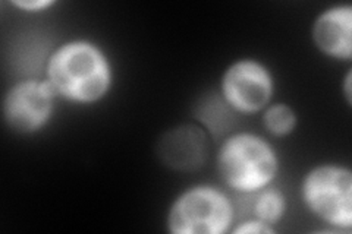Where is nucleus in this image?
Here are the masks:
<instances>
[{
    "label": "nucleus",
    "mask_w": 352,
    "mask_h": 234,
    "mask_svg": "<svg viewBox=\"0 0 352 234\" xmlns=\"http://www.w3.org/2000/svg\"><path fill=\"white\" fill-rule=\"evenodd\" d=\"M346 97H348V102H351V90H349V85H351V75L346 76Z\"/></svg>",
    "instance_id": "ddd939ff"
},
{
    "label": "nucleus",
    "mask_w": 352,
    "mask_h": 234,
    "mask_svg": "<svg viewBox=\"0 0 352 234\" xmlns=\"http://www.w3.org/2000/svg\"><path fill=\"white\" fill-rule=\"evenodd\" d=\"M352 9L349 6L330 9L316 21L313 37L317 47L338 59H351Z\"/></svg>",
    "instance_id": "0eeeda50"
},
{
    "label": "nucleus",
    "mask_w": 352,
    "mask_h": 234,
    "mask_svg": "<svg viewBox=\"0 0 352 234\" xmlns=\"http://www.w3.org/2000/svg\"><path fill=\"white\" fill-rule=\"evenodd\" d=\"M52 103V86L34 81L22 82L14 86L5 100V117L16 130H37L50 116Z\"/></svg>",
    "instance_id": "423d86ee"
},
{
    "label": "nucleus",
    "mask_w": 352,
    "mask_h": 234,
    "mask_svg": "<svg viewBox=\"0 0 352 234\" xmlns=\"http://www.w3.org/2000/svg\"><path fill=\"white\" fill-rule=\"evenodd\" d=\"M230 220L232 209L222 194L197 187L176 200L168 222L175 234H220L228 230Z\"/></svg>",
    "instance_id": "20e7f679"
},
{
    "label": "nucleus",
    "mask_w": 352,
    "mask_h": 234,
    "mask_svg": "<svg viewBox=\"0 0 352 234\" xmlns=\"http://www.w3.org/2000/svg\"><path fill=\"white\" fill-rule=\"evenodd\" d=\"M285 208V199L283 195L276 191V189H269V191L263 192L254 205L256 215L263 222H274L278 221L283 213Z\"/></svg>",
    "instance_id": "1a4fd4ad"
},
{
    "label": "nucleus",
    "mask_w": 352,
    "mask_h": 234,
    "mask_svg": "<svg viewBox=\"0 0 352 234\" xmlns=\"http://www.w3.org/2000/svg\"><path fill=\"white\" fill-rule=\"evenodd\" d=\"M52 2H41V0H36V2H15L16 6H19L21 9L25 10H38L49 6Z\"/></svg>",
    "instance_id": "f8f14e48"
},
{
    "label": "nucleus",
    "mask_w": 352,
    "mask_h": 234,
    "mask_svg": "<svg viewBox=\"0 0 352 234\" xmlns=\"http://www.w3.org/2000/svg\"><path fill=\"white\" fill-rule=\"evenodd\" d=\"M264 121L270 132L276 135H286L295 126V115L288 106H273L267 110Z\"/></svg>",
    "instance_id": "9d476101"
},
{
    "label": "nucleus",
    "mask_w": 352,
    "mask_h": 234,
    "mask_svg": "<svg viewBox=\"0 0 352 234\" xmlns=\"http://www.w3.org/2000/svg\"><path fill=\"white\" fill-rule=\"evenodd\" d=\"M235 233L238 234H260V233H272V229L269 226H266V222H257V221H250V222H245V224L239 226Z\"/></svg>",
    "instance_id": "9b49d317"
},
{
    "label": "nucleus",
    "mask_w": 352,
    "mask_h": 234,
    "mask_svg": "<svg viewBox=\"0 0 352 234\" xmlns=\"http://www.w3.org/2000/svg\"><path fill=\"white\" fill-rule=\"evenodd\" d=\"M304 199L314 214L336 227L352 224V176L342 167H317L304 182Z\"/></svg>",
    "instance_id": "7ed1b4c3"
},
{
    "label": "nucleus",
    "mask_w": 352,
    "mask_h": 234,
    "mask_svg": "<svg viewBox=\"0 0 352 234\" xmlns=\"http://www.w3.org/2000/svg\"><path fill=\"white\" fill-rule=\"evenodd\" d=\"M206 139L200 130L191 126L168 132L160 141V155L168 165L178 170H191L206 159Z\"/></svg>",
    "instance_id": "6e6552de"
},
{
    "label": "nucleus",
    "mask_w": 352,
    "mask_h": 234,
    "mask_svg": "<svg viewBox=\"0 0 352 234\" xmlns=\"http://www.w3.org/2000/svg\"><path fill=\"white\" fill-rule=\"evenodd\" d=\"M223 94L236 110L245 113L261 110L272 97L270 75L256 62H238L225 73Z\"/></svg>",
    "instance_id": "39448f33"
},
{
    "label": "nucleus",
    "mask_w": 352,
    "mask_h": 234,
    "mask_svg": "<svg viewBox=\"0 0 352 234\" xmlns=\"http://www.w3.org/2000/svg\"><path fill=\"white\" fill-rule=\"evenodd\" d=\"M273 150L254 135H236L225 142L219 154V172L223 180L239 192H256L276 174Z\"/></svg>",
    "instance_id": "f03ea898"
},
{
    "label": "nucleus",
    "mask_w": 352,
    "mask_h": 234,
    "mask_svg": "<svg viewBox=\"0 0 352 234\" xmlns=\"http://www.w3.org/2000/svg\"><path fill=\"white\" fill-rule=\"evenodd\" d=\"M47 72L53 90L80 103L103 97L110 82L103 54L87 43H71L59 49L50 59Z\"/></svg>",
    "instance_id": "f257e3e1"
}]
</instances>
